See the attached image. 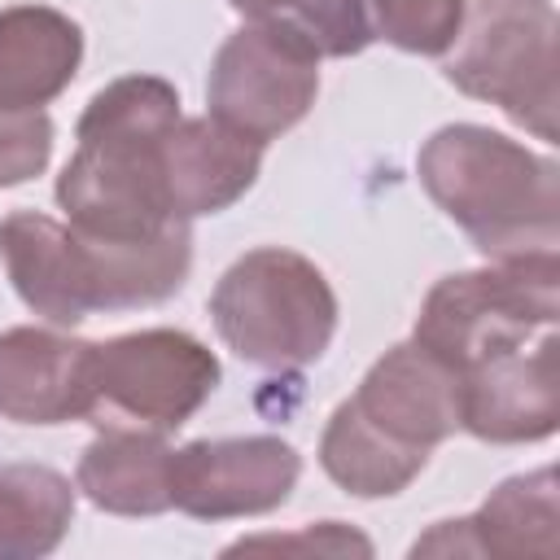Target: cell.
Segmentation results:
<instances>
[{"instance_id":"13","label":"cell","mask_w":560,"mask_h":560,"mask_svg":"<svg viewBox=\"0 0 560 560\" xmlns=\"http://www.w3.org/2000/svg\"><path fill=\"white\" fill-rule=\"evenodd\" d=\"M560 503L556 468L508 477L464 521H438L411 542V556H556Z\"/></svg>"},{"instance_id":"14","label":"cell","mask_w":560,"mask_h":560,"mask_svg":"<svg viewBox=\"0 0 560 560\" xmlns=\"http://www.w3.org/2000/svg\"><path fill=\"white\" fill-rule=\"evenodd\" d=\"M262 166V144L223 127L219 118H179L162 140V192L179 223L236 206Z\"/></svg>"},{"instance_id":"9","label":"cell","mask_w":560,"mask_h":560,"mask_svg":"<svg viewBox=\"0 0 560 560\" xmlns=\"http://www.w3.org/2000/svg\"><path fill=\"white\" fill-rule=\"evenodd\" d=\"M302 477V455L271 438H201L171 451V508L197 521L262 516L289 503Z\"/></svg>"},{"instance_id":"16","label":"cell","mask_w":560,"mask_h":560,"mask_svg":"<svg viewBox=\"0 0 560 560\" xmlns=\"http://www.w3.org/2000/svg\"><path fill=\"white\" fill-rule=\"evenodd\" d=\"M171 451L166 433L101 429L79 455L74 490L114 516H158L171 508Z\"/></svg>"},{"instance_id":"2","label":"cell","mask_w":560,"mask_h":560,"mask_svg":"<svg viewBox=\"0 0 560 560\" xmlns=\"http://www.w3.org/2000/svg\"><path fill=\"white\" fill-rule=\"evenodd\" d=\"M0 258L18 298L48 324L74 328L96 311L153 306L184 289L192 267L188 223L149 241H101L35 210L0 219Z\"/></svg>"},{"instance_id":"21","label":"cell","mask_w":560,"mask_h":560,"mask_svg":"<svg viewBox=\"0 0 560 560\" xmlns=\"http://www.w3.org/2000/svg\"><path fill=\"white\" fill-rule=\"evenodd\" d=\"M52 158V118L44 109H0V188L35 179Z\"/></svg>"},{"instance_id":"1","label":"cell","mask_w":560,"mask_h":560,"mask_svg":"<svg viewBox=\"0 0 560 560\" xmlns=\"http://www.w3.org/2000/svg\"><path fill=\"white\" fill-rule=\"evenodd\" d=\"M179 118V92L158 74L101 88L79 118V149L57 175L70 228L101 241H149L175 228L162 192V140Z\"/></svg>"},{"instance_id":"10","label":"cell","mask_w":560,"mask_h":560,"mask_svg":"<svg viewBox=\"0 0 560 560\" xmlns=\"http://www.w3.org/2000/svg\"><path fill=\"white\" fill-rule=\"evenodd\" d=\"M560 424L556 332L459 372V429L481 442H542Z\"/></svg>"},{"instance_id":"22","label":"cell","mask_w":560,"mask_h":560,"mask_svg":"<svg viewBox=\"0 0 560 560\" xmlns=\"http://www.w3.org/2000/svg\"><path fill=\"white\" fill-rule=\"evenodd\" d=\"M236 551H315V556H372V542L341 525V521H319L306 525L298 534H258V538H241L228 547V556Z\"/></svg>"},{"instance_id":"6","label":"cell","mask_w":560,"mask_h":560,"mask_svg":"<svg viewBox=\"0 0 560 560\" xmlns=\"http://www.w3.org/2000/svg\"><path fill=\"white\" fill-rule=\"evenodd\" d=\"M556 9L551 0H468L464 26L446 48V79L499 105L516 127L556 140Z\"/></svg>"},{"instance_id":"11","label":"cell","mask_w":560,"mask_h":560,"mask_svg":"<svg viewBox=\"0 0 560 560\" xmlns=\"http://www.w3.org/2000/svg\"><path fill=\"white\" fill-rule=\"evenodd\" d=\"M350 402L389 442L424 455L459 429V376L416 341L385 350Z\"/></svg>"},{"instance_id":"15","label":"cell","mask_w":560,"mask_h":560,"mask_svg":"<svg viewBox=\"0 0 560 560\" xmlns=\"http://www.w3.org/2000/svg\"><path fill=\"white\" fill-rule=\"evenodd\" d=\"M83 61V31L48 4L0 9V109H44Z\"/></svg>"},{"instance_id":"4","label":"cell","mask_w":560,"mask_h":560,"mask_svg":"<svg viewBox=\"0 0 560 560\" xmlns=\"http://www.w3.org/2000/svg\"><path fill=\"white\" fill-rule=\"evenodd\" d=\"M210 319L241 363L293 372L328 350L337 332V293L311 258L262 245L219 276Z\"/></svg>"},{"instance_id":"3","label":"cell","mask_w":560,"mask_h":560,"mask_svg":"<svg viewBox=\"0 0 560 560\" xmlns=\"http://www.w3.org/2000/svg\"><path fill=\"white\" fill-rule=\"evenodd\" d=\"M433 206L490 258H534L560 245V166L503 131L451 122L416 158Z\"/></svg>"},{"instance_id":"7","label":"cell","mask_w":560,"mask_h":560,"mask_svg":"<svg viewBox=\"0 0 560 560\" xmlns=\"http://www.w3.org/2000/svg\"><path fill=\"white\" fill-rule=\"evenodd\" d=\"M219 385V359L184 328H140L92 346V411L101 429L171 433Z\"/></svg>"},{"instance_id":"18","label":"cell","mask_w":560,"mask_h":560,"mask_svg":"<svg viewBox=\"0 0 560 560\" xmlns=\"http://www.w3.org/2000/svg\"><path fill=\"white\" fill-rule=\"evenodd\" d=\"M74 521V486L44 464H0V560L57 551Z\"/></svg>"},{"instance_id":"23","label":"cell","mask_w":560,"mask_h":560,"mask_svg":"<svg viewBox=\"0 0 560 560\" xmlns=\"http://www.w3.org/2000/svg\"><path fill=\"white\" fill-rule=\"evenodd\" d=\"M236 13H245L249 22L254 18H280L284 9H289V0H228Z\"/></svg>"},{"instance_id":"20","label":"cell","mask_w":560,"mask_h":560,"mask_svg":"<svg viewBox=\"0 0 560 560\" xmlns=\"http://www.w3.org/2000/svg\"><path fill=\"white\" fill-rule=\"evenodd\" d=\"M319 57H354L372 44L368 0H289L280 13Z\"/></svg>"},{"instance_id":"19","label":"cell","mask_w":560,"mask_h":560,"mask_svg":"<svg viewBox=\"0 0 560 560\" xmlns=\"http://www.w3.org/2000/svg\"><path fill=\"white\" fill-rule=\"evenodd\" d=\"M368 22L372 39L416 57H442L464 26V0H368Z\"/></svg>"},{"instance_id":"8","label":"cell","mask_w":560,"mask_h":560,"mask_svg":"<svg viewBox=\"0 0 560 560\" xmlns=\"http://www.w3.org/2000/svg\"><path fill=\"white\" fill-rule=\"evenodd\" d=\"M319 92V52L280 18H254L223 39L210 61V118L267 144L298 127Z\"/></svg>"},{"instance_id":"12","label":"cell","mask_w":560,"mask_h":560,"mask_svg":"<svg viewBox=\"0 0 560 560\" xmlns=\"http://www.w3.org/2000/svg\"><path fill=\"white\" fill-rule=\"evenodd\" d=\"M92 411V341L52 328L0 332V416L13 424H66Z\"/></svg>"},{"instance_id":"17","label":"cell","mask_w":560,"mask_h":560,"mask_svg":"<svg viewBox=\"0 0 560 560\" xmlns=\"http://www.w3.org/2000/svg\"><path fill=\"white\" fill-rule=\"evenodd\" d=\"M319 464L324 472L354 499H389L398 490H407L429 455L424 451H411V446H398L389 442L376 424H368L354 402L346 398L328 424H324V438H319Z\"/></svg>"},{"instance_id":"5","label":"cell","mask_w":560,"mask_h":560,"mask_svg":"<svg viewBox=\"0 0 560 560\" xmlns=\"http://www.w3.org/2000/svg\"><path fill=\"white\" fill-rule=\"evenodd\" d=\"M560 315V258H508L481 271L442 276L420 302L411 341L438 354L455 376L516 350L556 328Z\"/></svg>"}]
</instances>
